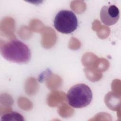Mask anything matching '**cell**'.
<instances>
[{
    "instance_id": "3",
    "label": "cell",
    "mask_w": 121,
    "mask_h": 121,
    "mask_svg": "<svg viewBox=\"0 0 121 121\" xmlns=\"http://www.w3.org/2000/svg\"><path fill=\"white\" fill-rule=\"evenodd\" d=\"M53 25L58 32L65 34H70L78 27V18L73 11L62 10L56 15Z\"/></svg>"
},
{
    "instance_id": "4",
    "label": "cell",
    "mask_w": 121,
    "mask_h": 121,
    "mask_svg": "<svg viewBox=\"0 0 121 121\" xmlns=\"http://www.w3.org/2000/svg\"><path fill=\"white\" fill-rule=\"evenodd\" d=\"M100 19L103 24L106 26L114 25L118 21L120 12L115 5L103 6L100 11Z\"/></svg>"
},
{
    "instance_id": "1",
    "label": "cell",
    "mask_w": 121,
    "mask_h": 121,
    "mask_svg": "<svg viewBox=\"0 0 121 121\" xmlns=\"http://www.w3.org/2000/svg\"><path fill=\"white\" fill-rule=\"evenodd\" d=\"M0 51L6 60L17 63H27L31 58V52L23 42L17 39H11L1 43Z\"/></svg>"
},
{
    "instance_id": "2",
    "label": "cell",
    "mask_w": 121,
    "mask_h": 121,
    "mask_svg": "<svg viewBox=\"0 0 121 121\" xmlns=\"http://www.w3.org/2000/svg\"><path fill=\"white\" fill-rule=\"evenodd\" d=\"M93 97L90 88L85 84H77L68 90L66 99L68 104L75 108H81L89 105Z\"/></svg>"
},
{
    "instance_id": "5",
    "label": "cell",
    "mask_w": 121,
    "mask_h": 121,
    "mask_svg": "<svg viewBox=\"0 0 121 121\" xmlns=\"http://www.w3.org/2000/svg\"><path fill=\"white\" fill-rule=\"evenodd\" d=\"M23 116L17 112H13L3 115L1 121H24Z\"/></svg>"
}]
</instances>
